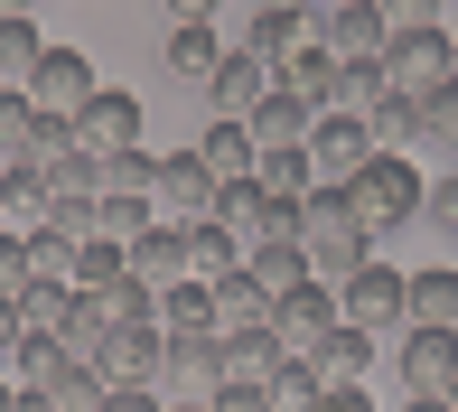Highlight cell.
Listing matches in <instances>:
<instances>
[{"label": "cell", "mask_w": 458, "mask_h": 412, "mask_svg": "<svg viewBox=\"0 0 458 412\" xmlns=\"http://www.w3.org/2000/svg\"><path fill=\"white\" fill-rule=\"evenodd\" d=\"M178 412H206V403H178Z\"/></svg>", "instance_id": "53"}, {"label": "cell", "mask_w": 458, "mask_h": 412, "mask_svg": "<svg viewBox=\"0 0 458 412\" xmlns=\"http://www.w3.org/2000/svg\"><path fill=\"white\" fill-rule=\"evenodd\" d=\"M411 141H430V150L458 169V75H449V85H430L421 103H411Z\"/></svg>", "instance_id": "25"}, {"label": "cell", "mask_w": 458, "mask_h": 412, "mask_svg": "<svg viewBox=\"0 0 458 412\" xmlns=\"http://www.w3.org/2000/svg\"><path fill=\"white\" fill-rule=\"evenodd\" d=\"M10 319H19V338H56V328L75 319V291H66V281H19Z\"/></svg>", "instance_id": "22"}, {"label": "cell", "mask_w": 458, "mask_h": 412, "mask_svg": "<svg viewBox=\"0 0 458 412\" xmlns=\"http://www.w3.org/2000/svg\"><path fill=\"white\" fill-rule=\"evenodd\" d=\"M0 412H10V384H0Z\"/></svg>", "instance_id": "50"}, {"label": "cell", "mask_w": 458, "mask_h": 412, "mask_svg": "<svg viewBox=\"0 0 458 412\" xmlns=\"http://www.w3.org/2000/svg\"><path fill=\"white\" fill-rule=\"evenodd\" d=\"M243 272H253L262 291H290V281H309V253L300 244H262V253H243Z\"/></svg>", "instance_id": "34"}, {"label": "cell", "mask_w": 458, "mask_h": 412, "mask_svg": "<svg viewBox=\"0 0 458 412\" xmlns=\"http://www.w3.org/2000/svg\"><path fill=\"white\" fill-rule=\"evenodd\" d=\"M393 338H403V384L411 394H440L449 403V384H458V328H393Z\"/></svg>", "instance_id": "10"}, {"label": "cell", "mask_w": 458, "mask_h": 412, "mask_svg": "<svg viewBox=\"0 0 458 412\" xmlns=\"http://www.w3.org/2000/svg\"><path fill=\"white\" fill-rule=\"evenodd\" d=\"M327 328H337V291H327L318 272L290 281V291H272V338H281V356H309Z\"/></svg>", "instance_id": "7"}, {"label": "cell", "mask_w": 458, "mask_h": 412, "mask_svg": "<svg viewBox=\"0 0 458 412\" xmlns=\"http://www.w3.org/2000/svg\"><path fill=\"white\" fill-rule=\"evenodd\" d=\"M38 225H47V178L0 169V235H38Z\"/></svg>", "instance_id": "26"}, {"label": "cell", "mask_w": 458, "mask_h": 412, "mask_svg": "<svg viewBox=\"0 0 458 412\" xmlns=\"http://www.w3.org/2000/svg\"><path fill=\"white\" fill-rule=\"evenodd\" d=\"M300 150H309V169H318L327 188H337V178H356L365 159H374V132H365L356 113H318V122H309V141H300Z\"/></svg>", "instance_id": "9"}, {"label": "cell", "mask_w": 458, "mask_h": 412, "mask_svg": "<svg viewBox=\"0 0 458 412\" xmlns=\"http://www.w3.org/2000/svg\"><path fill=\"white\" fill-rule=\"evenodd\" d=\"M75 150H85V159H113V150H150V113H140L131 94L94 85V94H85V113H75Z\"/></svg>", "instance_id": "5"}, {"label": "cell", "mask_w": 458, "mask_h": 412, "mask_svg": "<svg viewBox=\"0 0 458 412\" xmlns=\"http://www.w3.org/2000/svg\"><path fill=\"white\" fill-rule=\"evenodd\" d=\"M94 281H122V244L113 235H85V244H75V291H94Z\"/></svg>", "instance_id": "38"}, {"label": "cell", "mask_w": 458, "mask_h": 412, "mask_svg": "<svg viewBox=\"0 0 458 412\" xmlns=\"http://www.w3.org/2000/svg\"><path fill=\"white\" fill-rule=\"evenodd\" d=\"M365 365H374V338H365V328H346V319L309 347V375H318V384H356Z\"/></svg>", "instance_id": "23"}, {"label": "cell", "mask_w": 458, "mask_h": 412, "mask_svg": "<svg viewBox=\"0 0 458 412\" xmlns=\"http://www.w3.org/2000/svg\"><path fill=\"white\" fill-rule=\"evenodd\" d=\"M103 412H169V403H159L150 384H113V394H103Z\"/></svg>", "instance_id": "43"}, {"label": "cell", "mask_w": 458, "mask_h": 412, "mask_svg": "<svg viewBox=\"0 0 458 412\" xmlns=\"http://www.w3.org/2000/svg\"><path fill=\"white\" fill-rule=\"evenodd\" d=\"M94 85H103V75H94V56H75V47H38V66H29V85H19V94H29L47 122H75Z\"/></svg>", "instance_id": "6"}, {"label": "cell", "mask_w": 458, "mask_h": 412, "mask_svg": "<svg viewBox=\"0 0 458 412\" xmlns=\"http://www.w3.org/2000/svg\"><path fill=\"white\" fill-rule=\"evenodd\" d=\"M272 85H281V75L262 66L253 47H225V56H216V75H206L197 94H206V113H216V122H253V103L272 94Z\"/></svg>", "instance_id": "8"}, {"label": "cell", "mask_w": 458, "mask_h": 412, "mask_svg": "<svg viewBox=\"0 0 458 412\" xmlns=\"http://www.w3.org/2000/svg\"><path fill=\"white\" fill-rule=\"evenodd\" d=\"M327 291H337V319L365 328V338H393V328H403V272H393L384 253H365L356 272H337Z\"/></svg>", "instance_id": "3"}, {"label": "cell", "mask_w": 458, "mask_h": 412, "mask_svg": "<svg viewBox=\"0 0 458 412\" xmlns=\"http://www.w3.org/2000/svg\"><path fill=\"white\" fill-rule=\"evenodd\" d=\"M38 103L19 94V85H0V169H29V150H38Z\"/></svg>", "instance_id": "27"}, {"label": "cell", "mask_w": 458, "mask_h": 412, "mask_svg": "<svg viewBox=\"0 0 458 412\" xmlns=\"http://www.w3.org/2000/svg\"><path fill=\"white\" fill-rule=\"evenodd\" d=\"M75 300L103 319V338H113V328H159V319H150L159 291H150V281H131V272H122V281H94V291H75Z\"/></svg>", "instance_id": "18"}, {"label": "cell", "mask_w": 458, "mask_h": 412, "mask_svg": "<svg viewBox=\"0 0 458 412\" xmlns=\"http://www.w3.org/2000/svg\"><path fill=\"white\" fill-rule=\"evenodd\" d=\"M19 253H29V281H66V291H75V244L66 235L38 225V235H19Z\"/></svg>", "instance_id": "32"}, {"label": "cell", "mask_w": 458, "mask_h": 412, "mask_svg": "<svg viewBox=\"0 0 458 412\" xmlns=\"http://www.w3.org/2000/svg\"><path fill=\"white\" fill-rule=\"evenodd\" d=\"M421 225H440V235L458 244V169H440V178H421Z\"/></svg>", "instance_id": "39"}, {"label": "cell", "mask_w": 458, "mask_h": 412, "mask_svg": "<svg viewBox=\"0 0 458 412\" xmlns=\"http://www.w3.org/2000/svg\"><path fill=\"white\" fill-rule=\"evenodd\" d=\"M19 356V319H10V300H0V365Z\"/></svg>", "instance_id": "46"}, {"label": "cell", "mask_w": 458, "mask_h": 412, "mask_svg": "<svg viewBox=\"0 0 458 412\" xmlns=\"http://www.w3.org/2000/svg\"><path fill=\"white\" fill-rule=\"evenodd\" d=\"M374 19H384V38H403V29H449V0H374Z\"/></svg>", "instance_id": "37"}, {"label": "cell", "mask_w": 458, "mask_h": 412, "mask_svg": "<svg viewBox=\"0 0 458 412\" xmlns=\"http://www.w3.org/2000/svg\"><path fill=\"white\" fill-rule=\"evenodd\" d=\"M159 10H169V29H216L225 0H159Z\"/></svg>", "instance_id": "42"}, {"label": "cell", "mask_w": 458, "mask_h": 412, "mask_svg": "<svg viewBox=\"0 0 458 412\" xmlns=\"http://www.w3.org/2000/svg\"><path fill=\"white\" fill-rule=\"evenodd\" d=\"M10 412H56V403L38 394V384H10Z\"/></svg>", "instance_id": "45"}, {"label": "cell", "mask_w": 458, "mask_h": 412, "mask_svg": "<svg viewBox=\"0 0 458 412\" xmlns=\"http://www.w3.org/2000/svg\"><path fill=\"white\" fill-rule=\"evenodd\" d=\"M243 47H253L262 56V66H290V56H300V47H318V19H309V10H253V29H243Z\"/></svg>", "instance_id": "15"}, {"label": "cell", "mask_w": 458, "mask_h": 412, "mask_svg": "<svg viewBox=\"0 0 458 412\" xmlns=\"http://www.w3.org/2000/svg\"><path fill=\"white\" fill-rule=\"evenodd\" d=\"M122 272L131 281H150V291H169V281H187V225H140L131 244H122Z\"/></svg>", "instance_id": "12"}, {"label": "cell", "mask_w": 458, "mask_h": 412, "mask_svg": "<svg viewBox=\"0 0 458 412\" xmlns=\"http://www.w3.org/2000/svg\"><path fill=\"white\" fill-rule=\"evenodd\" d=\"M94 197H150V169H159V150H113V159H94Z\"/></svg>", "instance_id": "31"}, {"label": "cell", "mask_w": 458, "mask_h": 412, "mask_svg": "<svg viewBox=\"0 0 458 412\" xmlns=\"http://www.w3.org/2000/svg\"><path fill=\"white\" fill-rule=\"evenodd\" d=\"M281 85L300 94L309 113H346V66H337V56H327V47H300V56H290V66H281Z\"/></svg>", "instance_id": "16"}, {"label": "cell", "mask_w": 458, "mask_h": 412, "mask_svg": "<svg viewBox=\"0 0 458 412\" xmlns=\"http://www.w3.org/2000/svg\"><path fill=\"white\" fill-rule=\"evenodd\" d=\"M253 188L281 197V206H300L309 188H318V169H309V150H262V159H253Z\"/></svg>", "instance_id": "30"}, {"label": "cell", "mask_w": 458, "mask_h": 412, "mask_svg": "<svg viewBox=\"0 0 458 412\" xmlns=\"http://www.w3.org/2000/svg\"><path fill=\"white\" fill-rule=\"evenodd\" d=\"M449 412H458V384H449Z\"/></svg>", "instance_id": "52"}, {"label": "cell", "mask_w": 458, "mask_h": 412, "mask_svg": "<svg viewBox=\"0 0 458 412\" xmlns=\"http://www.w3.org/2000/svg\"><path fill=\"white\" fill-rule=\"evenodd\" d=\"M356 122L374 132V150H403V141H411V103H403V94H374Z\"/></svg>", "instance_id": "36"}, {"label": "cell", "mask_w": 458, "mask_h": 412, "mask_svg": "<svg viewBox=\"0 0 458 412\" xmlns=\"http://www.w3.org/2000/svg\"><path fill=\"white\" fill-rule=\"evenodd\" d=\"M337 188H346V206H356V225H365L374 244H384L393 225H411V216H421V169H411L403 150H374L356 178H337Z\"/></svg>", "instance_id": "2"}, {"label": "cell", "mask_w": 458, "mask_h": 412, "mask_svg": "<svg viewBox=\"0 0 458 412\" xmlns=\"http://www.w3.org/2000/svg\"><path fill=\"white\" fill-rule=\"evenodd\" d=\"M403 412H449V403H440V394H411V403H403Z\"/></svg>", "instance_id": "49"}, {"label": "cell", "mask_w": 458, "mask_h": 412, "mask_svg": "<svg viewBox=\"0 0 458 412\" xmlns=\"http://www.w3.org/2000/svg\"><path fill=\"white\" fill-rule=\"evenodd\" d=\"M384 94H403V103H421L430 85H449L458 75V47H449V29H403V38H384Z\"/></svg>", "instance_id": "4"}, {"label": "cell", "mask_w": 458, "mask_h": 412, "mask_svg": "<svg viewBox=\"0 0 458 412\" xmlns=\"http://www.w3.org/2000/svg\"><path fill=\"white\" fill-rule=\"evenodd\" d=\"M85 365H94L103 384H150L159 365H169V347H159V328H113V338H103Z\"/></svg>", "instance_id": "13"}, {"label": "cell", "mask_w": 458, "mask_h": 412, "mask_svg": "<svg viewBox=\"0 0 458 412\" xmlns=\"http://www.w3.org/2000/svg\"><path fill=\"white\" fill-rule=\"evenodd\" d=\"M216 56H225V38H216V29H169L159 66H169L178 85H206V75H216Z\"/></svg>", "instance_id": "28"}, {"label": "cell", "mask_w": 458, "mask_h": 412, "mask_svg": "<svg viewBox=\"0 0 458 412\" xmlns=\"http://www.w3.org/2000/svg\"><path fill=\"white\" fill-rule=\"evenodd\" d=\"M225 272H243V244H234V225L197 216V225H187V281H225Z\"/></svg>", "instance_id": "24"}, {"label": "cell", "mask_w": 458, "mask_h": 412, "mask_svg": "<svg viewBox=\"0 0 458 412\" xmlns=\"http://www.w3.org/2000/svg\"><path fill=\"white\" fill-rule=\"evenodd\" d=\"M206 412H272V384H206Z\"/></svg>", "instance_id": "40"}, {"label": "cell", "mask_w": 458, "mask_h": 412, "mask_svg": "<svg viewBox=\"0 0 458 412\" xmlns=\"http://www.w3.org/2000/svg\"><path fill=\"white\" fill-rule=\"evenodd\" d=\"M38 19H0V85H29V66H38Z\"/></svg>", "instance_id": "33"}, {"label": "cell", "mask_w": 458, "mask_h": 412, "mask_svg": "<svg viewBox=\"0 0 458 412\" xmlns=\"http://www.w3.org/2000/svg\"><path fill=\"white\" fill-rule=\"evenodd\" d=\"M300 253H309V272L318 281H337V272H356V262L374 253V235L356 225V206H346V188H309L300 197Z\"/></svg>", "instance_id": "1"}, {"label": "cell", "mask_w": 458, "mask_h": 412, "mask_svg": "<svg viewBox=\"0 0 458 412\" xmlns=\"http://www.w3.org/2000/svg\"><path fill=\"white\" fill-rule=\"evenodd\" d=\"M0 19H38V0H0Z\"/></svg>", "instance_id": "48"}, {"label": "cell", "mask_w": 458, "mask_h": 412, "mask_svg": "<svg viewBox=\"0 0 458 412\" xmlns=\"http://www.w3.org/2000/svg\"><path fill=\"white\" fill-rule=\"evenodd\" d=\"M150 206L169 225H197L206 206H216V178L197 169V150H159V169H150Z\"/></svg>", "instance_id": "11"}, {"label": "cell", "mask_w": 458, "mask_h": 412, "mask_svg": "<svg viewBox=\"0 0 458 412\" xmlns=\"http://www.w3.org/2000/svg\"><path fill=\"white\" fill-rule=\"evenodd\" d=\"M253 132H243V122H206V132H197V169L206 178H216V188H234V178H253Z\"/></svg>", "instance_id": "19"}, {"label": "cell", "mask_w": 458, "mask_h": 412, "mask_svg": "<svg viewBox=\"0 0 458 412\" xmlns=\"http://www.w3.org/2000/svg\"><path fill=\"white\" fill-rule=\"evenodd\" d=\"M318 47L337 56V66H384V19H374V0H356V10L318 19Z\"/></svg>", "instance_id": "14"}, {"label": "cell", "mask_w": 458, "mask_h": 412, "mask_svg": "<svg viewBox=\"0 0 458 412\" xmlns=\"http://www.w3.org/2000/svg\"><path fill=\"white\" fill-rule=\"evenodd\" d=\"M309 122H318V113H309L290 85H272V94L253 103V122H243V132H253V150H300V141H309Z\"/></svg>", "instance_id": "17"}, {"label": "cell", "mask_w": 458, "mask_h": 412, "mask_svg": "<svg viewBox=\"0 0 458 412\" xmlns=\"http://www.w3.org/2000/svg\"><path fill=\"white\" fill-rule=\"evenodd\" d=\"M403 328H458V272H403Z\"/></svg>", "instance_id": "21"}, {"label": "cell", "mask_w": 458, "mask_h": 412, "mask_svg": "<svg viewBox=\"0 0 458 412\" xmlns=\"http://www.w3.org/2000/svg\"><path fill=\"white\" fill-rule=\"evenodd\" d=\"M309 412H374V394H365V384H318Z\"/></svg>", "instance_id": "41"}, {"label": "cell", "mask_w": 458, "mask_h": 412, "mask_svg": "<svg viewBox=\"0 0 458 412\" xmlns=\"http://www.w3.org/2000/svg\"><path fill=\"white\" fill-rule=\"evenodd\" d=\"M150 319H159V338H216V281H169Z\"/></svg>", "instance_id": "20"}, {"label": "cell", "mask_w": 458, "mask_h": 412, "mask_svg": "<svg viewBox=\"0 0 458 412\" xmlns=\"http://www.w3.org/2000/svg\"><path fill=\"white\" fill-rule=\"evenodd\" d=\"M216 328H272V291L253 272H225L216 281Z\"/></svg>", "instance_id": "29"}, {"label": "cell", "mask_w": 458, "mask_h": 412, "mask_svg": "<svg viewBox=\"0 0 458 412\" xmlns=\"http://www.w3.org/2000/svg\"><path fill=\"white\" fill-rule=\"evenodd\" d=\"M449 47H458V19H449Z\"/></svg>", "instance_id": "51"}, {"label": "cell", "mask_w": 458, "mask_h": 412, "mask_svg": "<svg viewBox=\"0 0 458 412\" xmlns=\"http://www.w3.org/2000/svg\"><path fill=\"white\" fill-rule=\"evenodd\" d=\"M300 10H309V19H337V10H356V0H300Z\"/></svg>", "instance_id": "47"}, {"label": "cell", "mask_w": 458, "mask_h": 412, "mask_svg": "<svg viewBox=\"0 0 458 412\" xmlns=\"http://www.w3.org/2000/svg\"><path fill=\"white\" fill-rule=\"evenodd\" d=\"M19 281H29V253H19V235H0V300H10Z\"/></svg>", "instance_id": "44"}, {"label": "cell", "mask_w": 458, "mask_h": 412, "mask_svg": "<svg viewBox=\"0 0 458 412\" xmlns=\"http://www.w3.org/2000/svg\"><path fill=\"white\" fill-rule=\"evenodd\" d=\"M140 225H159V206H150V197H94V235H113V244H131Z\"/></svg>", "instance_id": "35"}]
</instances>
